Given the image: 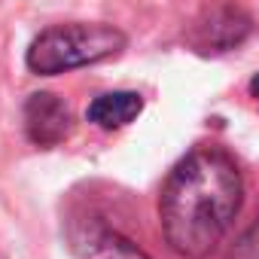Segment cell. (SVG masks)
<instances>
[{
	"label": "cell",
	"mask_w": 259,
	"mask_h": 259,
	"mask_svg": "<svg viewBox=\"0 0 259 259\" xmlns=\"http://www.w3.org/2000/svg\"><path fill=\"white\" fill-rule=\"evenodd\" d=\"M244 201L235 159L220 147H195L168 174L159 195L165 241L183 259H204L226 238Z\"/></svg>",
	"instance_id": "cell-1"
},
{
	"label": "cell",
	"mask_w": 259,
	"mask_h": 259,
	"mask_svg": "<svg viewBox=\"0 0 259 259\" xmlns=\"http://www.w3.org/2000/svg\"><path fill=\"white\" fill-rule=\"evenodd\" d=\"M128 37L104 22H67L52 25L40 31V37L31 43L25 61L40 76L67 73L76 67H89L98 61H107L125 49Z\"/></svg>",
	"instance_id": "cell-2"
},
{
	"label": "cell",
	"mask_w": 259,
	"mask_h": 259,
	"mask_svg": "<svg viewBox=\"0 0 259 259\" xmlns=\"http://www.w3.org/2000/svg\"><path fill=\"white\" fill-rule=\"evenodd\" d=\"M250 28H253L250 16L238 4H232V0H223L217 7H207L192 22L189 43L198 52H229L247 40Z\"/></svg>",
	"instance_id": "cell-3"
},
{
	"label": "cell",
	"mask_w": 259,
	"mask_h": 259,
	"mask_svg": "<svg viewBox=\"0 0 259 259\" xmlns=\"http://www.w3.org/2000/svg\"><path fill=\"white\" fill-rule=\"evenodd\" d=\"M25 132L37 147H58L73 132V113L58 95L37 92L25 104Z\"/></svg>",
	"instance_id": "cell-4"
},
{
	"label": "cell",
	"mask_w": 259,
	"mask_h": 259,
	"mask_svg": "<svg viewBox=\"0 0 259 259\" xmlns=\"http://www.w3.org/2000/svg\"><path fill=\"white\" fill-rule=\"evenodd\" d=\"M70 241H73L76 259H150L132 238L119 235L116 229L104 226L101 220L73 226Z\"/></svg>",
	"instance_id": "cell-5"
},
{
	"label": "cell",
	"mask_w": 259,
	"mask_h": 259,
	"mask_svg": "<svg viewBox=\"0 0 259 259\" xmlns=\"http://www.w3.org/2000/svg\"><path fill=\"white\" fill-rule=\"evenodd\" d=\"M144 110V98L138 92H107L101 98H95L85 110V119L95 122L98 128H125L128 122H135Z\"/></svg>",
	"instance_id": "cell-6"
},
{
	"label": "cell",
	"mask_w": 259,
	"mask_h": 259,
	"mask_svg": "<svg viewBox=\"0 0 259 259\" xmlns=\"http://www.w3.org/2000/svg\"><path fill=\"white\" fill-rule=\"evenodd\" d=\"M232 259H259V220L241 235V241H238Z\"/></svg>",
	"instance_id": "cell-7"
}]
</instances>
